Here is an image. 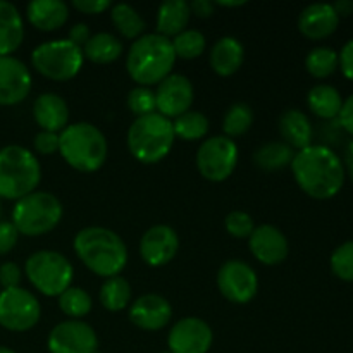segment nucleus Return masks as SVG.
<instances>
[{"instance_id": "obj_11", "label": "nucleus", "mask_w": 353, "mask_h": 353, "mask_svg": "<svg viewBox=\"0 0 353 353\" xmlns=\"http://www.w3.org/2000/svg\"><path fill=\"white\" fill-rule=\"evenodd\" d=\"M238 164V147L231 138H207L196 152V169L200 174L212 183L226 181Z\"/></svg>"}, {"instance_id": "obj_8", "label": "nucleus", "mask_w": 353, "mask_h": 353, "mask_svg": "<svg viewBox=\"0 0 353 353\" xmlns=\"http://www.w3.org/2000/svg\"><path fill=\"white\" fill-rule=\"evenodd\" d=\"M24 272L31 285L45 296H59L71 286L74 269L62 254L54 250H40L30 255Z\"/></svg>"}, {"instance_id": "obj_51", "label": "nucleus", "mask_w": 353, "mask_h": 353, "mask_svg": "<svg viewBox=\"0 0 353 353\" xmlns=\"http://www.w3.org/2000/svg\"><path fill=\"white\" fill-rule=\"evenodd\" d=\"M0 353H16V352L10 350V348H7V347H0Z\"/></svg>"}, {"instance_id": "obj_47", "label": "nucleus", "mask_w": 353, "mask_h": 353, "mask_svg": "<svg viewBox=\"0 0 353 353\" xmlns=\"http://www.w3.org/2000/svg\"><path fill=\"white\" fill-rule=\"evenodd\" d=\"M214 7H216V3L210 2V0H195V2L190 3V10H192V12L199 17L212 16Z\"/></svg>"}, {"instance_id": "obj_53", "label": "nucleus", "mask_w": 353, "mask_h": 353, "mask_svg": "<svg viewBox=\"0 0 353 353\" xmlns=\"http://www.w3.org/2000/svg\"><path fill=\"white\" fill-rule=\"evenodd\" d=\"M162 353H171V352H169V350H168V352H162Z\"/></svg>"}, {"instance_id": "obj_21", "label": "nucleus", "mask_w": 353, "mask_h": 353, "mask_svg": "<svg viewBox=\"0 0 353 353\" xmlns=\"http://www.w3.org/2000/svg\"><path fill=\"white\" fill-rule=\"evenodd\" d=\"M33 117L41 131L61 134L68 128L69 107L57 93H41L33 103Z\"/></svg>"}, {"instance_id": "obj_17", "label": "nucleus", "mask_w": 353, "mask_h": 353, "mask_svg": "<svg viewBox=\"0 0 353 353\" xmlns=\"http://www.w3.org/2000/svg\"><path fill=\"white\" fill-rule=\"evenodd\" d=\"M179 248L178 233L171 226L157 224L143 233L140 240L141 261L150 268H162L176 257Z\"/></svg>"}, {"instance_id": "obj_49", "label": "nucleus", "mask_w": 353, "mask_h": 353, "mask_svg": "<svg viewBox=\"0 0 353 353\" xmlns=\"http://www.w3.org/2000/svg\"><path fill=\"white\" fill-rule=\"evenodd\" d=\"M345 172H348V178L352 179L353 183V140L348 143V148H347V155H345Z\"/></svg>"}, {"instance_id": "obj_2", "label": "nucleus", "mask_w": 353, "mask_h": 353, "mask_svg": "<svg viewBox=\"0 0 353 353\" xmlns=\"http://www.w3.org/2000/svg\"><path fill=\"white\" fill-rule=\"evenodd\" d=\"M72 247L90 271L105 279L119 276L128 264L126 245L119 234L107 228H85L74 236Z\"/></svg>"}, {"instance_id": "obj_45", "label": "nucleus", "mask_w": 353, "mask_h": 353, "mask_svg": "<svg viewBox=\"0 0 353 353\" xmlns=\"http://www.w3.org/2000/svg\"><path fill=\"white\" fill-rule=\"evenodd\" d=\"M92 38V33H90V28L86 26L85 23H78L74 24V26L71 28V31H69V38L68 40L71 41V43H74L76 47L83 48L85 47L86 41Z\"/></svg>"}, {"instance_id": "obj_22", "label": "nucleus", "mask_w": 353, "mask_h": 353, "mask_svg": "<svg viewBox=\"0 0 353 353\" xmlns=\"http://www.w3.org/2000/svg\"><path fill=\"white\" fill-rule=\"evenodd\" d=\"M31 26L40 31H55L69 19V7L61 0H33L26 7Z\"/></svg>"}, {"instance_id": "obj_24", "label": "nucleus", "mask_w": 353, "mask_h": 353, "mask_svg": "<svg viewBox=\"0 0 353 353\" xmlns=\"http://www.w3.org/2000/svg\"><path fill=\"white\" fill-rule=\"evenodd\" d=\"M24 40V23L17 7L0 0V57L12 55Z\"/></svg>"}, {"instance_id": "obj_54", "label": "nucleus", "mask_w": 353, "mask_h": 353, "mask_svg": "<svg viewBox=\"0 0 353 353\" xmlns=\"http://www.w3.org/2000/svg\"><path fill=\"white\" fill-rule=\"evenodd\" d=\"M95 353H100V352H99V350H97V352H95Z\"/></svg>"}, {"instance_id": "obj_43", "label": "nucleus", "mask_w": 353, "mask_h": 353, "mask_svg": "<svg viewBox=\"0 0 353 353\" xmlns=\"http://www.w3.org/2000/svg\"><path fill=\"white\" fill-rule=\"evenodd\" d=\"M338 68L341 69L345 78L353 81V38L343 45L341 52L338 54Z\"/></svg>"}, {"instance_id": "obj_28", "label": "nucleus", "mask_w": 353, "mask_h": 353, "mask_svg": "<svg viewBox=\"0 0 353 353\" xmlns=\"http://www.w3.org/2000/svg\"><path fill=\"white\" fill-rule=\"evenodd\" d=\"M296 152L285 141H269L254 154V162L259 169L268 172L283 171L290 168Z\"/></svg>"}, {"instance_id": "obj_44", "label": "nucleus", "mask_w": 353, "mask_h": 353, "mask_svg": "<svg viewBox=\"0 0 353 353\" xmlns=\"http://www.w3.org/2000/svg\"><path fill=\"white\" fill-rule=\"evenodd\" d=\"M72 7L83 14L95 16V14H102L103 10L110 9V2L109 0H74Z\"/></svg>"}, {"instance_id": "obj_25", "label": "nucleus", "mask_w": 353, "mask_h": 353, "mask_svg": "<svg viewBox=\"0 0 353 353\" xmlns=\"http://www.w3.org/2000/svg\"><path fill=\"white\" fill-rule=\"evenodd\" d=\"M279 133L293 150H303L312 145V124L307 114L299 109H288L279 117Z\"/></svg>"}, {"instance_id": "obj_52", "label": "nucleus", "mask_w": 353, "mask_h": 353, "mask_svg": "<svg viewBox=\"0 0 353 353\" xmlns=\"http://www.w3.org/2000/svg\"><path fill=\"white\" fill-rule=\"evenodd\" d=\"M0 217H2V203H0Z\"/></svg>"}, {"instance_id": "obj_30", "label": "nucleus", "mask_w": 353, "mask_h": 353, "mask_svg": "<svg viewBox=\"0 0 353 353\" xmlns=\"http://www.w3.org/2000/svg\"><path fill=\"white\" fill-rule=\"evenodd\" d=\"M100 303L109 312H119L131 303V286L123 276L107 278L100 288Z\"/></svg>"}, {"instance_id": "obj_15", "label": "nucleus", "mask_w": 353, "mask_h": 353, "mask_svg": "<svg viewBox=\"0 0 353 353\" xmlns=\"http://www.w3.org/2000/svg\"><path fill=\"white\" fill-rule=\"evenodd\" d=\"M193 85L186 76L169 74L164 81L159 83L155 92L157 112L168 119H176L181 114L188 112L193 103Z\"/></svg>"}, {"instance_id": "obj_27", "label": "nucleus", "mask_w": 353, "mask_h": 353, "mask_svg": "<svg viewBox=\"0 0 353 353\" xmlns=\"http://www.w3.org/2000/svg\"><path fill=\"white\" fill-rule=\"evenodd\" d=\"M307 105L314 116L321 119H334L340 116L343 99L340 92L331 85H316L307 93Z\"/></svg>"}, {"instance_id": "obj_48", "label": "nucleus", "mask_w": 353, "mask_h": 353, "mask_svg": "<svg viewBox=\"0 0 353 353\" xmlns=\"http://www.w3.org/2000/svg\"><path fill=\"white\" fill-rule=\"evenodd\" d=\"M333 9L338 17H348L353 14V2L352 0H340V2L333 3Z\"/></svg>"}, {"instance_id": "obj_5", "label": "nucleus", "mask_w": 353, "mask_h": 353, "mask_svg": "<svg viewBox=\"0 0 353 353\" xmlns=\"http://www.w3.org/2000/svg\"><path fill=\"white\" fill-rule=\"evenodd\" d=\"M41 168L37 155L19 145L0 148V199L21 200L37 192Z\"/></svg>"}, {"instance_id": "obj_23", "label": "nucleus", "mask_w": 353, "mask_h": 353, "mask_svg": "<svg viewBox=\"0 0 353 353\" xmlns=\"http://www.w3.org/2000/svg\"><path fill=\"white\" fill-rule=\"evenodd\" d=\"M245 61V48L236 38L223 37L214 43L210 50V68L216 74L228 78L241 68Z\"/></svg>"}, {"instance_id": "obj_50", "label": "nucleus", "mask_w": 353, "mask_h": 353, "mask_svg": "<svg viewBox=\"0 0 353 353\" xmlns=\"http://www.w3.org/2000/svg\"><path fill=\"white\" fill-rule=\"evenodd\" d=\"M216 6L228 7V9H233V7H241V6H245V2H216Z\"/></svg>"}, {"instance_id": "obj_39", "label": "nucleus", "mask_w": 353, "mask_h": 353, "mask_svg": "<svg viewBox=\"0 0 353 353\" xmlns=\"http://www.w3.org/2000/svg\"><path fill=\"white\" fill-rule=\"evenodd\" d=\"M224 228L231 236L241 240V238H250L255 230V224L250 214L243 212V210H233L224 219Z\"/></svg>"}, {"instance_id": "obj_7", "label": "nucleus", "mask_w": 353, "mask_h": 353, "mask_svg": "<svg viewBox=\"0 0 353 353\" xmlns=\"http://www.w3.org/2000/svg\"><path fill=\"white\" fill-rule=\"evenodd\" d=\"M62 214L64 209L57 196L48 192H33L17 200L12 209L10 223L19 234L41 236L57 228Z\"/></svg>"}, {"instance_id": "obj_1", "label": "nucleus", "mask_w": 353, "mask_h": 353, "mask_svg": "<svg viewBox=\"0 0 353 353\" xmlns=\"http://www.w3.org/2000/svg\"><path fill=\"white\" fill-rule=\"evenodd\" d=\"M290 168L302 192L316 200L336 196L347 178L343 161L324 145H310L296 152Z\"/></svg>"}, {"instance_id": "obj_38", "label": "nucleus", "mask_w": 353, "mask_h": 353, "mask_svg": "<svg viewBox=\"0 0 353 353\" xmlns=\"http://www.w3.org/2000/svg\"><path fill=\"white\" fill-rule=\"evenodd\" d=\"M128 109L137 117L148 116V114L157 112V103H155V92L147 86H137L128 93Z\"/></svg>"}, {"instance_id": "obj_9", "label": "nucleus", "mask_w": 353, "mask_h": 353, "mask_svg": "<svg viewBox=\"0 0 353 353\" xmlns=\"http://www.w3.org/2000/svg\"><path fill=\"white\" fill-rule=\"evenodd\" d=\"M85 55L69 40H52L38 45L31 54V64L43 78L69 81L83 68Z\"/></svg>"}, {"instance_id": "obj_3", "label": "nucleus", "mask_w": 353, "mask_h": 353, "mask_svg": "<svg viewBox=\"0 0 353 353\" xmlns=\"http://www.w3.org/2000/svg\"><path fill=\"white\" fill-rule=\"evenodd\" d=\"M176 54L172 41L157 33L143 34L130 47L126 55V69L134 83L150 88L171 74Z\"/></svg>"}, {"instance_id": "obj_12", "label": "nucleus", "mask_w": 353, "mask_h": 353, "mask_svg": "<svg viewBox=\"0 0 353 353\" xmlns=\"http://www.w3.org/2000/svg\"><path fill=\"white\" fill-rule=\"evenodd\" d=\"M217 286L224 299L231 303L243 305L257 295L259 278L247 262L233 259L221 265L217 272Z\"/></svg>"}, {"instance_id": "obj_18", "label": "nucleus", "mask_w": 353, "mask_h": 353, "mask_svg": "<svg viewBox=\"0 0 353 353\" xmlns=\"http://www.w3.org/2000/svg\"><path fill=\"white\" fill-rule=\"evenodd\" d=\"M248 247L252 255L264 265H278L286 261L290 245L281 230L271 224H262L255 228L248 238Z\"/></svg>"}, {"instance_id": "obj_13", "label": "nucleus", "mask_w": 353, "mask_h": 353, "mask_svg": "<svg viewBox=\"0 0 353 353\" xmlns=\"http://www.w3.org/2000/svg\"><path fill=\"white\" fill-rule=\"evenodd\" d=\"M47 347L50 353H95L99 338L90 324L71 319L57 324L50 331Z\"/></svg>"}, {"instance_id": "obj_37", "label": "nucleus", "mask_w": 353, "mask_h": 353, "mask_svg": "<svg viewBox=\"0 0 353 353\" xmlns=\"http://www.w3.org/2000/svg\"><path fill=\"white\" fill-rule=\"evenodd\" d=\"M330 265L333 274L345 283H353V240L345 241L334 248Z\"/></svg>"}, {"instance_id": "obj_29", "label": "nucleus", "mask_w": 353, "mask_h": 353, "mask_svg": "<svg viewBox=\"0 0 353 353\" xmlns=\"http://www.w3.org/2000/svg\"><path fill=\"white\" fill-rule=\"evenodd\" d=\"M85 59L95 64H110L123 54V43L110 33H97L81 48Z\"/></svg>"}, {"instance_id": "obj_41", "label": "nucleus", "mask_w": 353, "mask_h": 353, "mask_svg": "<svg viewBox=\"0 0 353 353\" xmlns=\"http://www.w3.org/2000/svg\"><path fill=\"white\" fill-rule=\"evenodd\" d=\"M21 278H23V272L16 262H6L0 265V288L2 290L17 288Z\"/></svg>"}, {"instance_id": "obj_19", "label": "nucleus", "mask_w": 353, "mask_h": 353, "mask_svg": "<svg viewBox=\"0 0 353 353\" xmlns=\"http://www.w3.org/2000/svg\"><path fill=\"white\" fill-rule=\"evenodd\" d=\"M172 307L168 300L157 293L141 295L130 307V321L143 331H159L169 324Z\"/></svg>"}, {"instance_id": "obj_6", "label": "nucleus", "mask_w": 353, "mask_h": 353, "mask_svg": "<svg viewBox=\"0 0 353 353\" xmlns=\"http://www.w3.org/2000/svg\"><path fill=\"white\" fill-rule=\"evenodd\" d=\"M174 140L172 121L159 112L137 117L126 138L131 155L143 164H157L168 157Z\"/></svg>"}, {"instance_id": "obj_10", "label": "nucleus", "mask_w": 353, "mask_h": 353, "mask_svg": "<svg viewBox=\"0 0 353 353\" xmlns=\"http://www.w3.org/2000/svg\"><path fill=\"white\" fill-rule=\"evenodd\" d=\"M41 316V307L37 296L28 290H0V326L12 333L33 330Z\"/></svg>"}, {"instance_id": "obj_20", "label": "nucleus", "mask_w": 353, "mask_h": 353, "mask_svg": "<svg viewBox=\"0 0 353 353\" xmlns=\"http://www.w3.org/2000/svg\"><path fill=\"white\" fill-rule=\"evenodd\" d=\"M338 24H340V17L334 12L333 3L307 6L299 17L300 33L314 41L330 38L338 30Z\"/></svg>"}, {"instance_id": "obj_14", "label": "nucleus", "mask_w": 353, "mask_h": 353, "mask_svg": "<svg viewBox=\"0 0 353 353\" xmlns=\"http://www.w3.org/2000/svg\"><path fill=\"white\" fill-rule=\"evenodd\" d=\"M214 334L209 324L199 317H183L171 327L168 347L171 353H207Z\"/></svg>"}, {"instance_id": "obj_40", "label": "nucleus", "mask_w": 353, "mask_h": 353, "mask_svg": "<svg viewBox=\"0 0 353 353\" xmlns=\"http://www.w3.org/2000/svg\"><path fill=\"white\" fill-rule=\"evenodd\" d=\"M59 145H61V140H59L57 133H50V131H40L37 133L33 140L34 150L40 155H50L59 152Z\"/></svg>"}, {"instance_id": "obj_26", "label": "nucleus", "mask_w": 353, "mask_h": 353, "mask_svg": "<svg viewBox=\"0 0 353 353\" xmlns=\"http://www.w3.org/2000/svg\"><path fill=\"white\" fill-rule=\"evenodd\" d=\"M190 3L185 0H169L159 7L157 12V34L171 40V37H178L179 33L186 30L190 23Z\"/></svg>"}, {"instance_id": "obj_42", "label": "nucleus", "mask_w": 353, "mask_h": 353, "mask_svg": "<svg viewBox=\"0 0 353 353\" xmlns=\"http://www.w3.org/2000/svg\"><path fill=\"white\" fill-rule=\"evenodd\" d=\"M17 238H19V233L14 228V224L9 221H0V255L12 252V248L17 243Z\"/></svg>"}, {"instance_id": "obj_4", "label": "nucleus", "mask_w": 353, "mask_h": 353, "mask_svg": "<svg viewBox=\"0 0 353 353\" xmlns=\"http://www.w3.org/2000/svg\"><path fill=\"white\" fill-rule=\"evenodd\" d=\"M59 154L72 169L95 172L107 161V140L102 131L90 123L68 124L59 134Z\"/></svg>"}, {"instance_id": "obj_33", "label": "nucleus", "mask_w": 353, "mask_h": 353, "mask_svg": "<svg viewBox=\"0 0 353 353\" xmlns=\"http://www.w3.org/2000/svg\"><path fill=\"white\" fill-rule=\"evenodd\" d=\"M305 69L317 79H326L338 69V52L330 47H316L307 54Z\"/></svg>"}, {"instance_id": "obj_32", "label": "nucleus", "mask_w": 353, "mask_h": 353, "mask_svg": "<svg viewBox=\"0 0 353 353\" xmlns=\"http://www.w3.org/2000/svg\"><path fill=\"white\" fill-rule=\"evenodd\" d=\"M172 130H174V137H178L179 140H202L207 134V131H209V119L202 112L188 110V112L176 117L174 123H172Z\"/></svg>"}, {"instance_id": "obj_46", "label": "nucleus", "mask_w": 353, "mask_h": 353, "mask_svg": "<svg viewBox=\"0 0 353 353\" xmlns=\"http://www.w3.org/2000/svg\"><path fill=\"white\" fill-rule=\"evenodd\" d=\"M338 119H340L341 128L353 137V93L347 100H343V107H341Z\"/></svg>"}, {"instance_id": "obj_36", "label": "nucleus", "mask_w": 353, "mask_h": 353, "mask_svg": "<svg viewBox=\"0 0 353 353\" xmlns=\"http://www.w3.org/2000/svg\"><path fill=\"white\" fill-rule=\"evenodd\" d=\"M172 48H174L176 59H199L205 50V37L196 30H185L178 37L172 38Z\"/></svg>"}, {"instance_id": "obj_35", "label": "nucleus", "mask_w": 353, "mask_h": 353, "mask_svg": "<svg viewBox=\"0 0 353 353\" xmlns=\"http://www.w3.org/2000/svg\"><path fill=\"white\" fill-rule=\"evenodd\" d=\"M254 124V112H252L250 105L247 103H234L228 109L226 116L223 119V130L224 137L231 138L241 137L247 133Z\"/></svg>"}, {"instance_id": "obj_34", "label": "nucleus", "mask_w": 353, "mask_h": 353, "mask_svg": "<svg viewBox=\"0 0 353 353\" xmlns=\"http://www.w3.org/2000/svg\"><path fill=\"white\" fill-rule=\"evenodd\" d=\"M92 296L88 292L78 286H69L62 295H59V309L72 319L88 316L92 310Z\"/></svg>"}, {"instance_id": "obj_16", "label": "nucleus", "mask_w": 353, "mask_h": 353, "mask_svg": "<svg viewBox=\"0 0 353 353\" xmlns=\"http://www.w3.org/2000/svg\"><path fill=\"white\" fill-rule=\"evenodd\" d=\"M31 85V72L23 61L12 55L0 57V105L21 103L30 95Z\"/></svg>"}, {"instance_id": "obj_31", "label": "nucleus", "mask_w": 353, "mask_h": 353, "mask_svg": "<svg viewBox=\"0 0 353 353\" xmlns=\"http://www.w3.org/2000/svg\"><path fill=\"white\" fill-rule=\"evenodd\" d=\"M110 19H112L116 30L130 40H138L145 31V21L141 19L137 9L128 3H116L110 9Z\"/></svg>"}]
</instances>
